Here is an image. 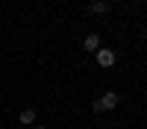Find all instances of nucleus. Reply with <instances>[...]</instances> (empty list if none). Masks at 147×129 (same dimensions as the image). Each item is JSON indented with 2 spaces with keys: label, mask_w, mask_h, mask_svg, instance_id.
Here are the masks:
<instances>
[{
  "label": "nucleus",
  "mask_w": 147,
  "mask_h": 129,
  "mask_svg": "<svg viewBox=\"0 0 147 129\" xmlns=\"http://www.w3.org/2000/svg\"><path fill=\"white\" fill-rule=\"evenodd\" d=\"M115 106H118V94H115V91H106L103 97H97V100L91 103V109L100 114V112H112Z\"/></svg>",
  "instance_id": "f257e3e1"
},
{
  "label": "nucleus",
  "mask_w": 147,
  "mask_h": 129,
  "mask_svg": "<svg viewBox=\"0 0 147 129\" xmlns=\"http://www.w3.org/2000/svg\"><path fill=\"white\" fill-rule=\"evenodd\" d=\"M94 59H97V65H100V68H112V65L118 62V56L109 50V47H100V50L94 53Z\"/></svg>",
  "instance_id": "f03ea898"
},
{
  "label": "nucleus",
  "mask_w": 147,
  "mask_h": 129,
  "mask_svg": "<svg viewBox=\"0 0 147 129\" xmlns=\"http://www.w3.org/2000/svg\"><path fill=\"white\" fill-rule=\"evenodd\" d=\"M82 47H85L88 53H97V50H100V35H97V32H88V35L82 38Z\"/></svg>",
  "instance_id": "7ed1b4c3"
},
{
  "label": "nucleus",
  "mask_w": 147,
  "mask_h": 129,
  "mask_svg": "<svg viewBox=\"0 0 147 129\" xmlns=\"http://www.w3.org/2000/svg\"><path fill=\"white\" fill-rule=\"evenodd\" d=\"M109 9H112V6H109L106 0H91V6H88V12H91V15H106Z\"/></svg>",
  "instance_id": "20e7f679"
},
{
  "label": "nucleus",
  "mask_w": 147,
  "mask_h": 129,
  "mask_svg": "<svg viewBox=\"0 0 147 129\" xmlns=\"http://www.w3.org/2000/svg\"><path fill=\"white\" fill-rule=\"evenodd\" d=\"M18 120H21L24 126H32V123H35V109H24V112L18 114Z\"/></svg>",
  "instance_id": "39448f33"
},
{
  "label": "nucleus",
  "mask_w": 147,
  "mask_h": 129,
  "mask_svg": "<svg viewBox=\"0 0 147 129\" xmlns=\"http://www.w3.org/2000/svg\"><path fill=\"white\" fill-rule=\"evenodd\" d=\"M32 129H47V126H32Z\"/></svg>",
  "instance_id": "423d86ee"
}]
</instances>
